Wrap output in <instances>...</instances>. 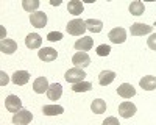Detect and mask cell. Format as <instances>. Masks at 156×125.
<instances>
[{
  "label": "cell",
  "mask_w": 156,
  "mask_h": 125,
  "mask_svg": "<svg viewBox=\"0 0 156 125\" xmlns=\"http://www.w3.org/2000/svg\"><path fill=\"white\" fill-rule=\"evenodd\" d=\"M67 33L72 34V36H81L87 28H86V22L81 20V19H73L67 23Z\"/></svg>",
  "instance_id": "6da1fadb"
},
{
  "label": "cell",
  "mask_w": 156,
  "mask_h": 125,
  "mask_svg": "<svg viewBox=\"0 0 156 125\" xmlns=\"http://www.w3.org/2000/svg\"><path fill=\"white\" fill-rule=\"evenodd\" d=\"M64 78H66L67 83H72V84H76V83H81L84 81L86 78V73L83 69H78V67H73V69H69L64 75Z\"/></svg>",
  "instance_id": "7a4b0ae2"
},
{
  "label": "cell",
  "mask_w": 156,
  "mask_h": 125,
  "mask_svg": "<svg viewBox=\"0 0 156 125\" xmlns=\"http://www.w3.org/2000/svg\"><path fill=\"white\" fill-rule=\"evenodd\" d=\"M108 38L112 44H123L126 41V30L122 27H115L109 31Z\"/></svg>",
  "instance_id": "3957f363"
},
{
  "label": "cell",
  "mask_w": 156,
  "mask_h": 125,
  "mask_svg": "<svg viewBox=\"0 0 156 125\" xmlns=\"http://www.w3.org/2000/svg\"><path fill=\"white\" fill-rule=\"evenodd\" d=\"M33 120V114L28 109H20L12 116V123L14 125H28Z\"/></svg>",
  "instance_id": "277c9868"
},
{
  "label": "cell",
  "mask_w": 156,
  "mask_h": 125,
  "mask_svg": "<svg viewBox=\"0 0 156 125\" xmlns=\"http://www.w3.org/2000/svg\"><path fill=\"white\" fill-rule=\"evenodd\" d=\"M72 62L75 64V67L78 69H84L87 66H90V58L86 52H76L73 56H72Z\"/></svg>",
  "instance_id": "5b68a950"
},
{
  "label": "cell",
  "mask_w": 156,
  "mask_h": 125,
  "mask_svg": "<svg viewBox=\"0 0 156 125\" xmlns=\"http://www.w3.org/2000/svg\"><path fill=\"white\" fill-rule=\"evenodd\" d=\"M153 31V27L151 25H145V23H140V22H136L131 25L129 28V33L131 36H144V34H151Z\"/></svg>",
  "instance_id": "8992f818"
},
{
  "label": "cell",
  "mask_w": 156,
  "mask_h": 125,
  "mask_svg": "<svg viewBox=\"0 0 156 125\" xmlns=\"http://www.w3.org/2000/svg\"><path fill=\"white\" fill-rule=\"evenodd\" d=\"M5 106H6V109L9 111V112H19L20 109H22V100L17 97V95H8L6 97V100H5Z\"/></svg>",
  "instance_id": "52a82bcc"
},
{
  "label": "cell",
  "mask_w": 156,
  "mask_h": 125,
  "mask_svg": "<svg viewBox=\"0 0 156 125\" xmlns=\"http://www.w3.org/2000/svg\"><path fill=\"white\" fill-rule=\"evenodd\" d=\"M30 22L33 27L36 28H44L47 25V14L42 11H36V12H31L30 14Z\"/></svg>",
  "instance_id": "ba28073f"
},
{
  "label": "cell",
  "mask_w": 156,
  "mask_h": 125,
  "mask_svg": "<svg viewBox=\"0 0 156 125\" xmlns=\"http://www.w3.org/2000/svg\"><path fill=\"white\" fill-rule=\"evenodd\" d=\"M136 105L131 103V102H122L119 105V114L123 117V119H129L136 114Z\"/></svg>",
  "instance_id": "9c48e42d"
},
{
  "label": "cell",
  "mask_w": 156,
  "mask_h": 125,
  "mask_svg": "<svg viewBox=\"0 0 156 125\" xmlns=\"http://www.w3.org/2000/svg\"><path fill=\"white\" fill-rule=\"evenodd\" d=\"M37 56H39V59H42L45 62H50V61H55L58 58V52L51 47H44L37 52Z\"/></svg>",
  "instance_id": "30bf717a"
},
{
  "label": "cell",
  "mask_w": 156,
  "mask_h": 125,
  "mask_svg": "<svg viewBox=\"0 0 156 125\" xmlns=\"http://www.w3.org/2000/svg\"><path fill=\"white\" fill-rule=\"evenodd\" d=\"M0 50L2 53H6V55H12L17 50V42L12 41V39H2L0 41Z\"/></svg>",
  "instance_id": "8fae6325"
},
{
  "label": "cell",
  "mask_w": 156,
  "mask_h": 125,
  "mask_svg": "<svg viewBox=\"0 0 156 125\" xmlns=\"http://www.w3.org/2000/svg\"><path fill=\"white\" fill-rule=\"evenodd\" d=\"M94 45V41H92V38H89V36H84V38H80L76 42H75V50H78V52H86V50H90Z\"/></svg>",
  "instance_id": "7c38bea8"
},
{
  "label": "cell",
  "mask_w": 156,
  "mask_h": 125,
  "mask_svg": "<svg viewBox=\"0 0 156 125\" xmlns=\"http://www.w3.org/2000/svg\"><path fill=\"white\" fill-rule=\"evenodd\" d=\"M28 80H30V73L27 70H17V72L12 73V78H11V81L14 83V84H17V86L27 84Z\"/></svg>",
  "instance_id": "4fadbf2b"
},
{
  "label": "cell",
  "mask_w": 156,
  "mask_h": 125,
  "mask_svg": "<svg viewBox=\"0 0 156 125\" xmlns=\"http://www.w3.org/2000/svg\"><path fill=\"white\" fill-rule=\"evenodd\" d=\"M48 88H50V84H48V81H47L45 77H39V78H36V80L33 81V91H34L36 94H44V92H47Z\"/></svg>",
  "instance_id": "5bb4252c"
},
{
  "label": "cell",
  "mask_w": 156,
  "mask_h": 125,
  "mask_svg": "<svg viewBox=\"0 0 156 125\" xmlns=\"http://www.w3.org/2000/svg\"><path fill=\"white\" fill-rule=\"evenodd\" d=\"M117 94L123 98H131L133 95H136V89L133 88V84L129 83H122L119 88H117Z\"/></svg>",
  "instance_id": "9a60e30c"
},
{
  "label": "cell",
  "mask_w": 156,
  "mask_h": 125,
  "mask_svg": "<svg viewBox=\"0 0 156 125\" xmlns=\"http://www.w3.org/2000/svg\"><path fill=\"white\" fill-rule=\"evenodd\" d=\"M42 44V38L37 33H30L27 38H25V45L28 48H39Z\"/></svg>",
  "instance_id": "2e32d148"
},
{
  "label": "cell",
  "mask_w": 156,
  "mask_h": 125,
  "mask_svg": "<svg viewBox=\"0 0 156 125\" xmlns=\"http://www.w3.org/2000/svg\"><path fill=\"white\" fill-rule=\"evenodd\" d=\"M139 84H140L142 89L153 91V89H156V77H153V75H145V77L140 78Z\"/></svg>",
  "instance_id": "e0dca14e"
},
{
  "label": "cell",
  "mask_w": 156,
  "mask_h": 125,
  "mask_svg": "<svg viewBox=\"0 0 156 125\" xmlns=\"http://www.w3.org/2000/svg\"><path fill=\"white\" fill-rule=\"evenodd\" d=\"M64 108L61 105H44L42 106V114L44 116H58L62 114Z\"/></svg>",
  "instance_id": "ac0fdd59"
},
{
  "label": "cell",
  "mask_w": 156,
  "mask_h": 125,
  "mask_svg": "<svg viewBox=\"0 0 156 125\" xmlns=\"http://www.w3.org/2000/svg\"><path fill=\"white\" fill-rule=\"evenodd\" d=\"M47 95L50 100H59V97L62 95V86L59 83H53L50 84L48 91H47Z\"/></svg>",
  "instance_id": "d6986e66"
},
{
  "label": "cell",
  "mask_w": 156,
  "mask_h": 125,
  "mask_svg": "<svg viewBox=\"0 0 156 125\" xmlns=\"http://www.w3.org/2000/svg\"><path fill=\"white\" fill-rule=\"evenodd\" d=\"M115 78V73L112 70H101L100 75H98V83L101 86H108L109 83H112Z\"/></svg>",
  "instance_id": "ffe728a7"
},
{
  "label": "cell",
  "mask_w": 156,
  "mask_h": 125,
  "mask_svg": "<svg viewBox=\"0 0 156 125\" xmlns=\"http://www.w3.org/2000/svg\"><path fill=\"white\" fill-rule=\"evenodd\" d=\"M84 22H86V28L92 33H100L103 30V22L98 19H87Z\"/></svg>",
  "instance_id": "44dd1931"
},
{
  "label": "cell",
  "mask_w": 156,
  "mask_h": 125,
  "mask_svg": "<svg viewBox=\"0 0 156 125\" xmlns=\"http://www.w3.org/2000/svg\"><path fill=\"white\" fill-rule=\"evenodd\" d=\"M83 9H84V5L80 2V0H72V2H69V5H67V11L73 16L81 14Z\"/></svg>",
  "instance_id": "7402d4cb"
},
{
  "label": "cell",
  "mask_w": 156,
  "mask_h": 125,
  "mask_svg": "<svg viewBox=\"0 0 156 125\" xmlns=\"http://www.w3.org/2000/svg\"><path fill=\"white\" fill-rule=\"evenodd\" d=\"M129 12H131L133 16H142L145 11V6L142 2H139V0H136V2H131V5H129Z\"/></svg>",
  "instance_id": "603a6c76"
},
{
  "label": "cell",
  "mask_w": 156,
  "mask_h": 125,
  "mask_svg": "<svg viewBox=\"0 0 156 125\" xmlns=\"http://www.w3.org/2000/svg\"><path fill=\"white\" fill-rule=\"evenodd\" d=\"M90 109H92V112H95V114H101V112L106 111V102L101 98H95L92 105H90Z\"/></svg>",
  "instance_id": "cb8c5ba5"
},
{
  "label": "cell",
  "mask_w": 156,
  "mask_h": 125,
  "mask_svg": "<svg viewBox=\"0 0 156 125\" xmlns=\"http://www.w3.org/2000/svg\"><path fill=\"white\" fill-rule=\"evenodd\" d=\"M92 89V84H90L89 81H81V83H76L72 86V91L73 92H87Z\"/></svg>",
  "instance_id": "d4e9b609"
},
{
  "label": "cell",
  "mask_w": 156,
  "mask_h": 125,
  "mask_svg": "<svg viewBox=\"0 0 156 125\" xmlns=\"http://www.w3.org/2000/svg\"><path fill=\"white\" fill-rule=\"evenodd\" d=\"M39 3L37 0H23L22 2V6H23V9L25 11H28V12H36V9L39 8Z\"/></svg>",
  "instance_id": "484cf974"
},
{
  "label": "cell",
  "mask_w": 156,
  "mask_h": 125,
  "mask_svg": "<svg viewBox=\"0 0 156 125\" xmlns=\"http://www.w3.org/2000/svg\"><path fill=\"white\" fill-rule=\"evenodd\" d=\"M97 55L98 56H108L109 55V52H111V47L109 45H106V44H101V45H98L97 47Z\"/></svg>",
  "instance_id": "4316f807"
},
{
  "label": "cell",
  "mask_w": 156,
  "mask_h": 125,
  "mask_svg": "<svg viewBox=\"0 0 156 125\" xmlns=\"http://www.w3.org/2000/svg\"><path fill=\"white\" fill-rule=\"evenodd\" d=\"M47 39H48L50 42L61 41V39H62V33H59V31H51V33H48V34H47Z\"/></svg>",
  "instance_id": "83f0119b"
},
{
  "label": "cell",
  "mask_w": 156,
  "mask_h": 125,
  "mask_svg": "<svg viewBox=\"0 0 156 125\" xmlns=\"http://www.w3.org/2000/svg\"><path fill=\"white\" fill-rule=\"evenodd\" d=\"M147 45L151 48V50H156V33H151L150 38L147 39Z\"/></svg>",
  "instance_id": "f1b7e54d"
},
{
  "label": "cell",
  "mask_w": 156,
  "mask_h": 125,
  "mask_svg": "<svg viewBox=\"0 0 156 125\" xmlns=\"http://www.w3.org/2000/svg\"><path fill=\"white\" fill-rule=\"evenodd\" d=\"M101 125H120V122L117 120L115 117H106L105 120H103Z\"/></svg>",
  "instance_id": "f546056e"
},
{
  "label": "cell",
  "mask_w": 156,
  "mask_h": 125,
  "mask_svg": "<svg viewBox=\"0 0 156 125\" xmlns=\"http://www.w3.org/2000/svg\"><path fill=\"white\" fill-rule=\"evenodd\" d=\"M50 3L53 5V6H55V5H56V6H58V5H61V2H59V0H56V2H55V0H53V2H50Z\"/></svg>",
  "instance_id": "4dcf8cb0"
},
{
  "label": "cell",
  "mask_w": 156,
  "mask_h": 125,
  "mask_svg": "<svg viewBox=\"0 0 156 125\" xmlns=\"http://www.w3.org/2000/svg\"><path fill=\"white\" fill-rule=\"evenodd\" d=\"M154 25H156V20H154Z\"/></svg>",
  "instance_id": "1f68e13d"
}]
</instances>
